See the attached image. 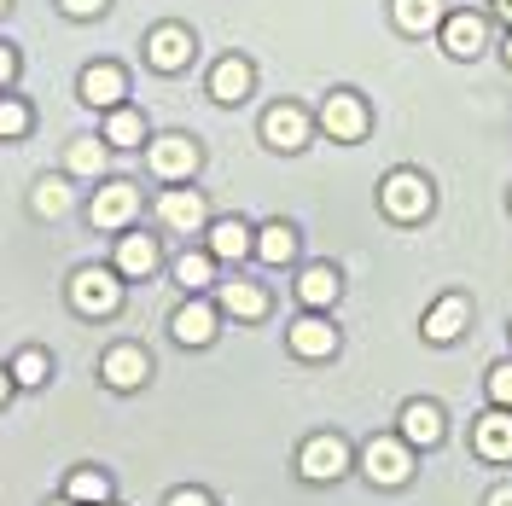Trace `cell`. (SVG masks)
I'll return each instance as SVG.
<instances>
[{
  "mask_svg": "<svg viewBox=\"0 0 512 506\" xmlns=\"http://www.w3.org/2000/svg\"><path fill=\"white\" fill-rule=\"evenodd\" d=\"M99 506H117V501H99Z\"/></svg>",
  "mask_w": 512,
  "mask_h": 506,
  "instance_id": "cell-43",
  "label": "cell"
},
{
  "mask_svg": "<svg viewBox=\"0 0 512 506\" xmlns=\"http://www.w3.org/2000/svg\"><path fill=\"white\" fill-rule=\"evenodd\" d=\"M47 373H53V367H47V355H41V349H24V355H18V361H12V384H47Z\"/></svg>",
  "mask_w": 512,
  "mask_h": 506,
  "instance_id": "cell-28",
  "label": "cell"
},
{
  "mask_svg": "<svg viewBox=\"0 0 512 506\" xmlns=\"http://www.w3.org/2000/svg\"><path fill=\"white\" fill-rule=\"evenodd\" d=\"M146 64L163 70V76L187 70L192 64V30H181V24H158V30L146 35Z\"/></svg>",
  "mask_w": 512,
  "mask_h": 506,
  "instance_id": "cell-5",
  "label": "cell"
},
{
  "mask_svg": "<svg viewBox=\"0 0 512 506\" xmlns=\"http://www.w3.org/2000/svg\"><path fill=\"white\" fill-rule=\"evenodd\" d=\"M297 472L309 477V483H332V477L350 472V448H344V437H309L303 443V454H297Z\"/></svg>",
  "mask_w": 512,
  "mask_h": 506,
  "instance_id": "cell-4",
  "label": "cell"
},
{
  "mask_svg": "<svg viewBox=\"0 0 512 506\" xmlns=\"http://www.w3.org/2000/svg\"><path fill=\"white\" fill-rule=\"evenodd\" d=\"M169 332H175V344H210V338H216V309H210V303H181V315H175V326H169Z\"/></svg>",
  "mask_w": 512,
  "mask_h": 506,
  "instance_id": "cell-21",
  "label": "cell"
},
{
  "mask_svg": "<svg viewBox=\"0 0 512 506\" xmlns=\"http://www.w3.org/2000/svg\"><path fill=\"white\" fill-rule=\"evenodd\" d=\"M158 268V239L152 233H123V245H117V274L123 280H146Z\"/></svg>",
  "mask_w": 512,
  "mask_h": 506,
  "instance_id": "cell-16",
  "label": "cell"
},
{
  "mask_svg": "<svg viewBox=\"0 0 512 506\" xmlns=\"http://www.w3.org/2000/svg\"><path fill=\"white\" fill-rule=\"evenodd\" d=\"M59 6L70 18H99V12H105V0H59Z\"/></svg>",
  "mask_w": 512,
  "mask_h": 506,
  "instance_id": "cell-34",
  "label": "cell"
},
{
  "mask_svg": "<svg viewBox=\"0 0 512 506\" xmlns=\"http://www.w3.org/2000/svg\"><path fill=\"white\" fill-rule=\"evenodd\" d=\"M489 506H512V489H495V495H489Z\"/></svg>",
  "mask_w": 512,
  "mask_h": 506,
  "instance_id": "cell-37",
  "label": "cell"
},
{
  "mask_svg": "<svg viewBox=\"0 0 512 506\" xmlns=\"http://www.w3.org/2000/svg\"><path fill=\"white\" fill-rule=\"evenodd\" d=\"M507 70H512V35H507Z\"/></svg>",
  "mask_w": 512,
  "mask_h": 506,
  "instance_id": "cell-40",
  "label": "cell"
},
{
  "mask_svg": "<svg viewBox=\"0 0 512 506\" xmlns=\"http://www.w3.org/2000/svg\"><path fill=\"white\" fill-rule=\"evenodd\" d=\"M123 94H128V82H123V70H117V64H88V70H82V99H88V105L117 111Z\"/></svg>",
  "mask_w": 512,
  "mask_h": 506,
  "instance_id": "cell-14",
  "label": "cell"
},
{
  "mask_svg": "<svg viewBox=\"0 0 512 506\" xmlns=\"http://www.w3.org/2000/svg\"><path fill=\"white\" fill-rule=\"evenodd\" d=\"M53 506H76V501H53Z\"/></svg>",
  "mask_w": 512,
  "mask_h": 506,
  "instance_id": "cell-42",
  "label": "cell"
},
{
  "mask_svg": "<svg viewBox=\"0 0 512 506\" xmlns=\"http://www.w3.org/2000/svg\"><path fill=\"white\" fill-rule=\"evenodd\" d=\"M70 303L82 309V315H117L123 309V274L117 268H82L76 280H70Z\"/></svg>",
  "mask_w": 512,
  "mask_h": 506,
  "instance_id": "cell-1",
  "label": "cell"
},
{
  "mask_svg": "<svg viewBox=\"0 0 512 506\" xmlns=\"http://www.w3.org/2000/svg\"><path fill=\"white\" fill-rule=\"evenodd\" d=\"M495 12H501V18L512 24V0H495Z\"/></svg>",
  "mask_w": 512,
  "mask_h": 506,
  "instance_id": "cell-39",
  "label": "cell"
},
{
  "mask_svg": "<svg viewBox=\"0 0 512 506\" xmlns=\"http://www.w3.org/2000/svg\"><path fill=\"white\" fill-rule=\"evenodd\" d=\"M12 76H18V53L0 41V88H12Z\"/></svg>",
  "mask_w": 512,
  "mask_h": 506,
  "instance_id": "cell-35",
  "label": "cell"
},
{
  "mask_svg": "<svg viewBox=\"0 0 512 506\" xmlns=\"http://www.w3.org/2000/svg\"><path fill=\"white\" fill-rule=\"evenodd\" d=\"M105 384L111 390H140L146 384V373H152V361H146V349H134V344H117L111 355H105Z\"/></svg>",
  "mask_w": 512,
  "mask_h": 506,
  "instance_id": "cell-11",
  "label": "cell"
},
{
  "mask_svg": "<svg viewBox=\"0 0 512 506\" xmlns=\"http://www.w3.org/2000/svg\"><path fill=\"white\" fill-rule=\"evenodd\" d=\"M192 169H198V146H192L187 134L152 140V175H158V181H187Z\"/></svg>",
  "mask_w": 512,
  "mask_h": 506,
  "instance_id": "cell-8",
  "label": "cell"
},
{
  "mask_svg": "<svg viewBox=\"0 0 512 506\" xmlns=\"http://www.w3.org/2000/svg\"><path fill=\"white\" fill-rule=\"evenodd\" d=\"M30 128V105L24 99H0V140H18Z\"/></svg>",
  "mask_w": 512,
  "mask_h": 506,
  "instance_id": "cell-31",
  "label": "cell"
},
{
  "mask_svg": "<svg viewBox=\"0 0 512 506\" xmlns=\"http://www.w3.org/2000/svg\"><path fill=\"white\" fill-rule=\"evenodd\" d=\"M384 210L396 216V222H419V216H431V181L419 175V169H396V175H384Z\"/></svg>",
  "mask_w": 512,
  "mask_h": 506,
  "instance_id": "cell-2",
  "label": "cell"
},
{
  "mask_svg": "<svg viewBox=\"0 0 512 506\" xmlns=\"http://www.w3.org/2000/svg\"><path fill=\"white\" fill-rule=\"evenodd\" d=\"M210 94L222 99V105L251 99V64H245V59H222L216 70H210Z\"/></svg>",
  "mask_w": 512,
  "mask_h": 506,
  "instance_id": "cell-22",
  "label": "cell"
},
{
  "mask_svg": "<svg viewBox=\"0 0 512 506\" xmlns=\"http://www.w3.org/2000/svg\"><path fill=\"white\" fill-rule=\"evenodd\" d=\"M466 320H472V303H466V297H443V303L425 315V338H431V344H454V338L466 332Z\"/></svg>",
  "mask_w": 512,
  "mask_h": 506,
  "instance_id": "cell-17",
  "label": "cell"
},
{
  "mask_svg": "<svg viewBox=\"0 0 512 506\" xmlns=\"http://www.w3.org/2000/svg\"><path fill=\"white\" fill-rule=\"evenodd\" d=\"M175 280L187 285V291H204L210 285V256H181L175 262Z\"/></svg>",
  "mask_w": 512,
  "mask_h": 506,
  "instance_id": "cell-32",
  "label": "cell"
},
{
  "mask_svg": "<svg viewBox=\"0 0 512 506\" xmlns=\"http://www.w3.org/2000/svg\"><path fill=\"white\" fill-rule=\"evenodd\" d=\"M262 140H268L274 152H303V146H309V117H303L297 105H274V111L262 117Z\"/></svg>",
  "mask_w": 512,
  "mask_h": 506,
  "instance_id": "cell-9",
  "label": "cell"
},
{
  "mask_svg": "<svg viewBox=\"0 0 512 506\" xmlns=\"http://www.w3.org/2000/svg\"><path fill=\"white\" fill-rule=\"evenodd\" d=\"M70 169L76 175H99L105 169V140H76L70 146Z\"/></svg>",
  "mask_w": 512,
  "mask_h": 506,
  "instance_id": "cell-29",
  "label": "cell"
},
{
  "mask_svg": "<svg viewBox=\"0 0 512 506\" xmlns=\"http://www.w3.org/2000/svg\"><path fill=\"white\" fill-rule=\"evenodd\" d=\"M70 501L76 506H99V501H111V477L105 472H70Z\"/></svg>",
  "mask_w": 512,
  "mask_h": 506,
  "instance_id": "cell-27",
  "label": "cell"
},
{
  "mask_svg": "<svg viewBox=\"0 0 512 506\" xmlns=\"http://www.w3.org/2000/svg\"><path fill=\"white\" fill-rule=\"evenodd\" d=\"M30 204H35V216H64L70 210V192H64V181H41Z\"/></svg>",
  "mask_w": 512,
  "mask_h": 506,
  "instance_id": "cell-30",
  "label": "cell"
},
{
  "mask_svg": "<svg viewBox=\"0 0 512 506\" xmlns=\"http://www.w3.org/2000/svg\"><path fill=\"white\" fill-rule=\"evenodd\" d=\"M6 396H12V373H0V402H6Z\"/></svg>",
  "mask_w": 512,
  "mask_h": 506,
  "instance_id": "cell-38",
  "label": "cell"
},
{
  "mask_svg": "<svg viewBox=\"0 0 512 506\" xmlns=\"http://www.w3.org/2000/svg\"><path fill=\"white\" fill-rule=\"evenodd\" d=\"M105 146H140L146 140V123H140V111H128V105H117L111 117H105V134H99Z\"/></svg>",
  "mask_w": 512,
  "mask_h": 506,
  "instance_id": "cell-26",
  "label": "cell"
},
{
  "mask_svg": "<svg viewBox=\"0 0 512 506\" xmlns=\"http://www.w3.org/2000/svg\"><path fill=\"white\" fill-rule=\"evenodd\" d=\"M483 41H489V24H483L478 12H448V18H443V47H448V59H478Z\"/></svg>",
  "mask_w": 512,
  "mask_h": 506,
  "instance_id": "cell-10",
  "label": "cell"
},
{
  "mask_svg": "<svg viewBox=\"0 0 512 506\" xmlns=\"http://www.w3.org/2000/svg\"><path fill=\"white\" fill-rule=\"evenodd\" d=\"M222 309L239 315V320H256L262 309H268V297H262V285H251V280H227L222 285Z\"/></svg>",
  "mask_w": 512,
  "mask_h": 506,
  "instance_id": "cell-25",
  "label": "cell"
},
{
  "mask_svg": "<svg viewBox=\"0 0 512 506\" xmlns=\"http://www.w3.org/2000/svg\"><path fill=\"white\" fill-rule=\"evenodd\" d=\"M361 472L373 477V483H384V489H402L414 477V448L396 443V437H373L367 454H361Z\"/></svg>",
  "mask_w": 512,
  "mask_h": 506,
  "instance_id": "cell-3",
  "label": "cell"
},
{
  "mask_svg": "<svg viewBox=\"0 0 512 506\" xmlns=\"http://www.w3.org/2000/svg\"><path fill=\"white\" fill-rule=\"evenodd\" d=\"M489 402H495V408H512V361L489 367Z\"/></svg>",
  "mask_w": 512,
  "mask_h": 506,
  "instance_id": "cell-33",
  "label": "cell"
},
{
  "mask_svg": "<svg viewBox=\"0 0 512 506\" xmlns=\"http://www.w3.org/2000/svg\"><path fill=\"white\" fill-rule=\"evenodd\" d=\"M320 128L332 134V140H361L367 134V105H361V94H326V105H320Z\"/></svg>",
  "mask_w": 512,
  "mask_h": 506,
  "instance_id": "cell-7",
  "label": "cell"
},
{
  "mask_svg": "<svg viewBox=\"0 0 512 506\" xmlns=\"http://www.w3.org/2000/svg\"><path fill=\"white\" fill-rule=\"evenodd\" d=\"M402 443L408 448L443 443V408H437V402H408V408H402Z\"/></svg>",
  "mask_w": 512,
  "mask_h": 506,
  "instance_id": "cell-13",
  "label": "cell"
},
{
  "mask_svg": "<svg viewBox=\"0 0 512 506\" xmlns=\"http://www.w3.org/2000/svg\"><path fill=\"white\" fill-rule=\"evenodd\" d=\"M158 216H163V227H175V233H198L210 210H204V198H198V192L175 187V192H163V198H158Z\"/></svg>",
  "mask_w": 512,
  "mask_h": 506,
  "instance_id": "cell-15",
  "label": "cell"
},
{
  "mask_svg": "<svg viewBox=\"0 0 512 506\" xmlns=\"http://www.w3.org/2000/svg\"><path fill=\"white\" fill-rule=\"evenodd\" d=\"M163 506H216V501H210V495H198V489H175Z\"/></svg>",
  "mask_w": 512,
  "mask_h": 506,
  "instance_id": "cell-36",
  "label": "cell"
},
{
  "mask_svg": "<svg viewBox=\"0 0 512 506\" xmlns=\"http://www.w3.org/2000/svg\"><path fill=\"white\" fill-rule=\"evenodd\" d=\"M134 210H140V192L128 187V181H111V187L94 192V204H88V222L105 227V233H117V227L134 222Z\"/></svg>",
  "mask_w": 512,
  "mask_h": 506,
  "instance_id": "cell-6",
  "label": "cell"
},
{
  "mask_svg": "<svg viewBox=\"0 0 512 506\" xmlns=\"http://www.w3.org/2000/svg\"><path fill=\"white\" fill-rule=\"evenodd\" d=\"M390 12H396V30L402 35L443 30V0H390Z\"/></svg>",
  "mask_w": 512,
  "mask_h": 506,
  "instance_id": "cell-19",
  "label": "cell"
},
{
  "mask_svg": "<svg viewBox=\"0 0 512 506\" xmlns=\"http://www.w3.org/2000/svg\"><path fill=\"white\" fill-rule=\"evenodd\" d=\"M6 6H12V0H0V18H6Z\"/></svg>",
  "mask_w": 512,
  "mask_h": 506,
  "instance_id": "cell-41",
  "label": "cell"
},
{
  "mask_svg": "<svg viewBox=\"0 0 512 506\" xmlns=\"http://www.w3.org/2000/svg\"><path fill=\"white\" fill-rule=\"evenodd\" d=\"M256 251V239H251V227L239 222V216H227V222L210 227V256H222V262H239V256H251Z\"/></svg>",
  "mask_w": 512,
  "mask_h": 506,
  "instance_id": "cell-23",
  "label": "cell"
},
{
  "mask_svg": "<svg viewBox=\"0 0 512 506\" xmlns=\"http://www.w3.org/2000/svg\"><path fill=\"white\" fill-rule=\"evenodd\" d=\"M338 349V326L320 315H303L297 326H291V355H303V361H326Z\"/></svg>",
  "mask_w": 512,
  "mask_h": 506,
  "instance_id": "cell-12",
  "label": "cell"
},
{
  "mask_svg": "<svg viewBox=\"0 0 512 506\" xmlns=\"http://www.w3.org/2000/svg\"><path fill=\"white\" fill-rule=\"evenodd\" d=\"M256 256H262L268 268H286L291 256H297V227H286V222H268L262 233H256Z\"/></svg>",
  "mask_w": 512,
  "mask_h": 506,
  "instance_id": "cell-24",
  "label": "cell"
},
{
  "mask_svg": "<svg viewBox=\"0 0 512 506\" xmlns=\"http://www.w3.org/2000/svg\"><path fill=\"white\" fill-rule=\"evenodd\" d=\"M338 291H344V280H338V268H326V262L303 268V280H297L303 309H332V303H338Z\"/></svg>",
  "mask_w": 512,
  "mask_h": 506,
  "instance_id": "cell-18",
  "label": "cell"
},
{
  "mask_svg": "<svg viewBox=\"0 0 512 506\" xmlns=\"http://www.w3.org/2000/svg\"><path fill=\"white\" fill-rule=\"evenodd\" d=\"M478 454L483 460H512V408H495L489 419H478Z\"/></svg>",
  "mask_w": 512,
  "mask_h": 506,
  "instance_id": "cell-20",
  "label": "cell"
}]
</instances>
